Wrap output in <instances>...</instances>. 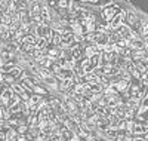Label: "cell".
<instances>
[{"label":"cell","mask_w":148,"mask_h":141,"mask_svg":"<svg viewBox=\"0 0 148 141\" xmlns=\"http://www.w3.org/2000/svg\"><path fill=\"white\" fill-rule=\"evenodd\" d=\"M73 77H74V73H73V70H68V68H62V71H61L59 76H58L59 80H62V79H73Z\"/></svg>","instance_id":"obj_5"},{"label":"cell","mask_w":148,"mask_h":141,"mask_svg":"<svg viewBox=\"0 0 148 141\" xmlns=\"http://www.w3.org/2000/svg\"><path fill=\"white\" fill-rule=\"evenodd\" d=\"M142 39H144V42H145V46H148V33H145V34L142 36Z\"/></svg>","instance_id":"obj_7"},{"label":"cell","mask_w":148,"mask_h":141,"mask_svg":"<svg viewBox=\"0 0 148 141\" xmlns=\"http://www.w3.org/2000/svg\"><path fill=\"white\" fill-rule=\"evenodd\" d=\"M53 62H55V61H52L49 57H43L42 59L37 61V66H39L40 68H51V66H52Z\"/></svg>","instance_id":"obj_3"},{"label":"cell","mask_w":148,"mask_h":141,"mask_svg":"<svg viewBox=\"0 0 148 141\" xmlns=\"http://www.w3.org/2000/svg\"><path fill=\"white\" fill-rule=\"evenodd\" d=\"M0 118H2V104H0Z\"/></svg>","instance_id":"obj_8"},{"label":"cell","mask_w":148,"mask_h":141,"mask_svg":"<svg viewBox=\"0 0 148 141\" xmlns=\"http://www.w3.org/2000/svg\"><path fill=\"white\" fill-rule=\"evenodd\" d=\"M9 73H10V76H12V77L15 79V82H16V83H18L19 80H22L24 77H25V74H24L25 71H24V70H22L21 67H18V66H15V67L12 68V70H10Z\"/></svg>","instance_id":"obj_2"},{"label":"cell","mask_w":148,"mask_h":141,"mask_svg":"<svg viewBox=\"0 0 148 141\" xmlns=\"http://www.w3.org/2000/svg\"><path fill=\"white\" fill-rule=\"evenodd\" d=\"M49 70H51V73H52L53 76H56V77H58L59 73L62 71V67L59 66V62H56V61H55V62L52 64V66H51V68H49Z\"/></svg>","instance_id":"obj_6"},{"label":"cell","mask_w":148,"mask_h":141,"mask_svg":"<svg viewBox=\"0 0 148 141\" xmlns=\"http://www.w3.org/2000/svg\"><path fill=\"white\" fill-rule=\"evenodd\" d=\"M70 54H71V58L76 59V61H80L83 57H84V49H83V45H77L70 49Z\"/></svg>","instance_id":"obj_1"},{"label":"cell","mask_w":148,"mask_h":141,"mask_svg":"<svg viewBox=\"0 0 148 141\" xmlns=\"http://www.w3.org/2000/svg\"><path fill=\"white\" fill-rule=\"evenodd\" d=\"M37 40H39V36L36 33H28V34H24V42L30 43V45H36Z\"/></svg>","instance_id":"obj_4"}]
</instances>
